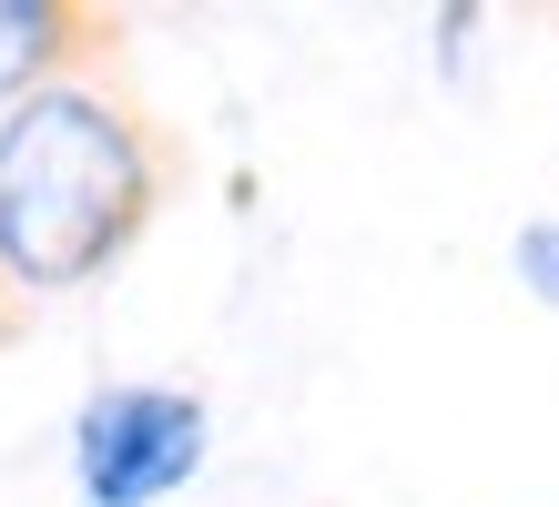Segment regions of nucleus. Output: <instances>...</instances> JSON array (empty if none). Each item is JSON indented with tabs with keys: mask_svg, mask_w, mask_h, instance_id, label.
I'll list each match as a JSON object with an SVG mask.
<instances>
[{
	"mask_svg": "<svg viewBox=\"0 0 559 507\" xmlns=\"http://www.w3.org/2000/svg\"><path fill=\"white\" fill-rule=\"evenodd\" d=\"M214 457V406L193 386H153V376H122V386H92L82 417H72V487L82 507H163L204 478Z\"/></svg>",
	"mask_w": 559,
	"mask_h": 507,
	"instance_id": "2",
	"label": "nucleus"
},
{
	"mask_svg": "<svg viewBox=\"0 0 559 507\" xmlns=\"http://www.w3.org/2000/svg\"><path fill=\"white\" fill-rule=\"evenodd\" d=\"M122 61V11L103 0H0V112H21L31 92L112 72Z\"/></svg>",
	"mask_w": 559,
	"mask_h": 507,
	"instance_id": "3",
	"label": "nucleus"
},
{
	"mask_svg": "<svg viewBox=\"0 0 559 507\" xmlns=\"http://www.w3.org/2000/svg\"><path fill=\"white\" fill-rule=\"evenodd\" d=\"M509 275H519V294L530 304H549L559 315V214H530L509 233Z\"/></svg>",
	"mask_w": 559,
	"mask_h": 507,
	"instance_id": "4",
	"label": "nucleus"
},
{
	"mask_svg": "<svg viewBox=\"0 0 559 507\" xmlns=\"http://www.w3.org/2000/svg\"><path fill=\"white\" fill-rule=\"evenodd\" d=\"M174 203V132L112 72L0 112V285L21 304L92 294Z\"/></svg>",
	"mask_w": 559,
	"mask_h": 507,
	"instance_id": "1",
	"label": "nucleus"
}]
</instances>
